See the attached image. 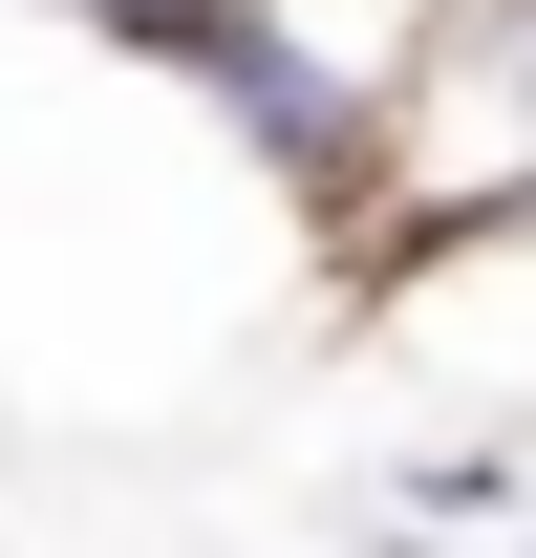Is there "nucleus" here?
<instances>
[{"label": "nucleus", "instance_id": "obj_1", "mask_svg": "<svg viewBox=\"0 0 536 558\" xmlns=\"http://www.w3.org/2000/svg\"><path fill=\"white\" fill-rule=\"evenodd\" d=\"M515 494H536V429H451V451L387 473V515H407V537H472V515H515Z\"/></svg>", "mask_w": 536, "mask_h": 558}]
</instances>
